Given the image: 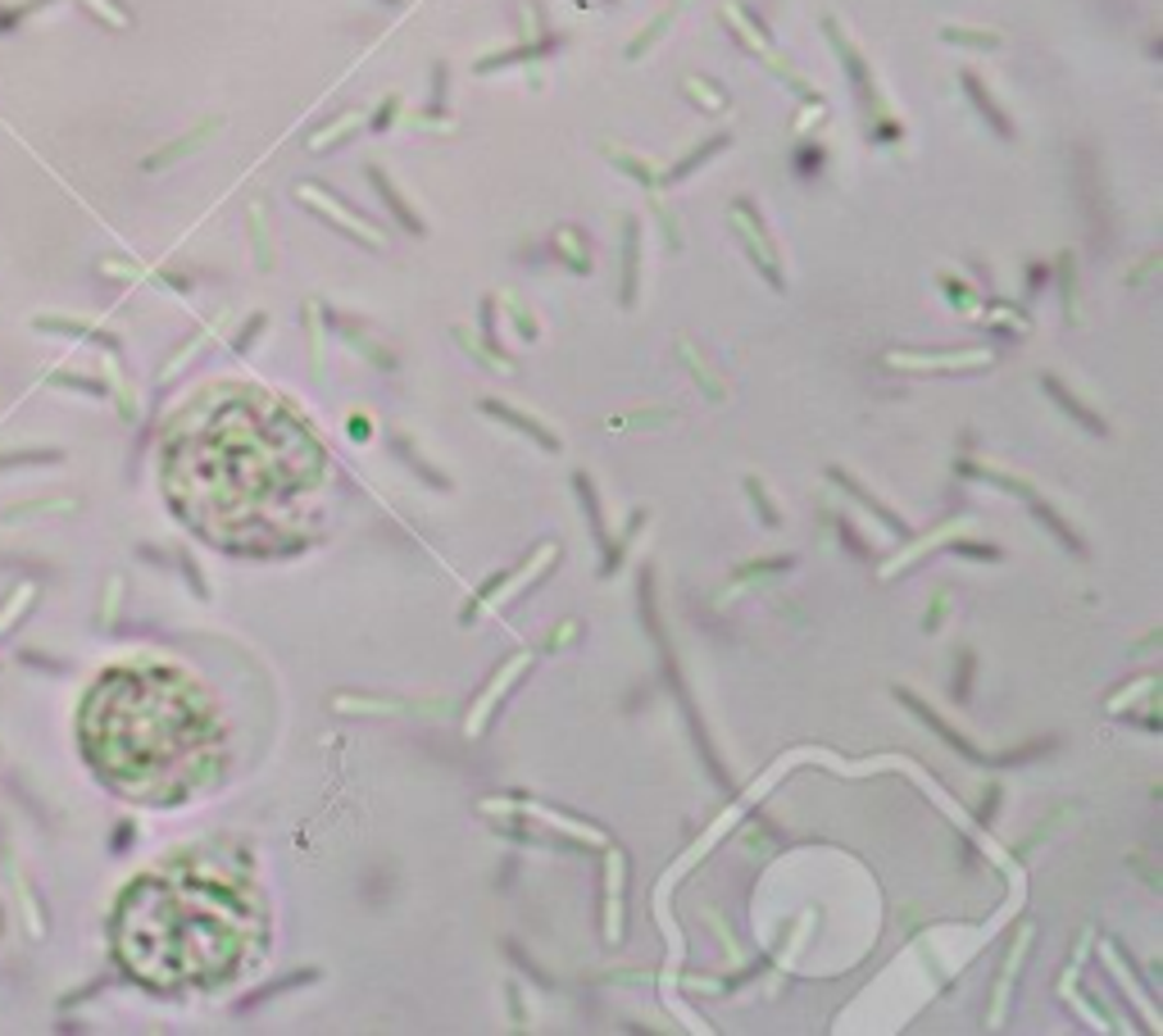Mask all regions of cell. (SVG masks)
Masks as SVG:
<instances>
[{
    "label": "cell",
    "instance_id": "cell-6",
    "mask_svg": "<svg viewBox=\"0 0 1163 1036\" xmlns=\"http://www.w3.org/2000/svg\"><path fill=\"white\" fill-rule=\"evenodd\" d=\"M795 169H805V173H809V169H818V150L809 146V150H805V156H795Z\"/></svg>",
    "mask_w": 1163,
    "mask_h": 1036
},
{
    "label": "cell",
    "instance_id": "cell-5",
    "mask_svg": "<svg viewBox=\"0 0 1163 1036\" xmlns=\"http://www.w3.org/2000/svg\"><path fill=\"white\" fill-rule=\"evenodd\" d=\"M373 182H378V192H382V196H387V205H391V209H395V215H401V219H405V223H410V228H414V232H418V219H414V215H410V209H405V200H401V196H395V192H391V187H387V177H382V173H378V169H373Z\"/></svg>",
    "mask_w": 1163,
    "mask_h": 1036
},
{
    "label": "cell",
    "instance_id": "cell-3",
    "mask_svg": "<svg viewBox=\"0 0 1163 1036\" xmlns=\"http://www.w3.org/2000/svg\"><path fill=\"white\" fill-rule=\"evenodd\" d=\"M114 959L150 991L228 982L246 964L255 913L232 887L196 868L146 873L124 887L110 919Z\"/></svg>",
    "mask_w": 1163,
    "mask_h": 1036
},
{
    "label": "cell",
    "instance_id": "cell-2",
    "mask_svg": "<svg viewBox=\"0 0 1163 1036\" xmlns=\"http://www.w3.org/2000/svg\"><path fill=\"white\" fill-rule=\"evenodd\" d=\"M78 750L114 796L177 805L223 764V723L209 691L173 664H114L78 705Z\"/></svg>",
    "mask_w": 1163,
    "mask_h": 1036
},
{
    "label": "cell",
    "instance_id": "cell-1",
    "mask_svg": "<svg viewBox=\"0 0 1163 1036\" xmlns=\"http://www.w3.org/2000/svg\"><path fill=\"white\" fill-rule=\"evenodd\" d=\"M323 454L304 423L273 395L223 387L173 418L160 450V482L173 514L228 551H264L296 528Z\"/></svg>",
    "mask_w": 1163,
    "mask_h": 1036
},
{
    "label": "cell",
    "instance_id": "cell-4",
    "mask_svg": "<svg viewBox=\"0 0 1163 1036\" xmlns=\"http://www.w3.org/2000/svg\"><path fill=\"white\" fill-rule=\"evenodd\" d=\"M964 87H968V96L977 101V110H982V114L991 118V124H995V133H1000V137H1009V124H1004V118L995 114V105H991V96H987V91H982V87H977V78H972V73L964 78Z\"/></svg>",
    "mask_w": 1163,
    "mask_h": 1036
}]
</instances>
